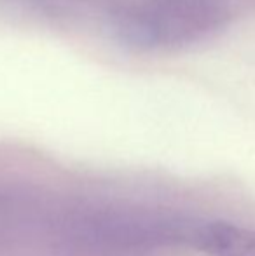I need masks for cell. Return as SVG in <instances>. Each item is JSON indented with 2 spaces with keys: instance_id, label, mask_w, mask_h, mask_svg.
<instances>
[{
  "instance_id": "cell-1",
  "label": "cell",
  "mask_w": 255,
  "mask_h": 256,
  "mask_svg": "<svg viewBox=\"0 0 255 256\" xmlns=\"http://www.w3.org/2000/svg\"><path fill=\"white\" fill-rule=\"evenodd\" d=\"M184 242L211 256H255V230L229 223H185Z\"/></svg>"
}]
</instances>
